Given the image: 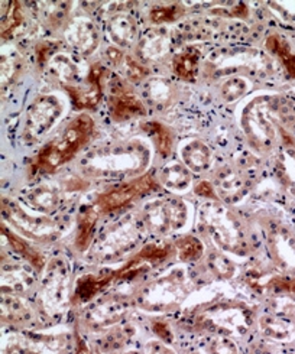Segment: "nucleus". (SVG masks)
Listing matches in <instances>:
<instances>
[{
  "label": "nucleus",
  "mask_w": 295,
  "mask_h": 354,
  "mask_svg": "<svg viewBox=\"0 0 295 354\" xmlns=\"http://www.w3.org/2000/svg\"><path fill=\"white\" fill-rule=\"evenodd\" d=\"M109 111L114 120L123 122L130 118L143 115L145 107L135 94L129 91H118L109 100Z\"/></svg>",
  "instance_id": "ddd939ff"
},
{
  "label": "nucleus",
  "mask_w": 295,
  "mask_h": 354,
  "mask_svg": "<svg viewBox=\"0 0 295 354\" xmlns=\"http://www.w3.org/2000/svg\"><path fill=\"white\" fill-rule=\"evenodd\" d=\"M22 22V12L18 2H8L6 10L2 13V35L3 38H9L13 30L18 28Z\"/></svg>",
  "instance_id": "c85d7f7f"
},
{
  "label": "nucleus",
  "mask_w": 295,
  "mask_h": 354,
  "mask_svg": "<svg viewBox=\"0 0 295 354\" xmlns=\"http://www.w3.org/2000/svg\"><path fill=\"white\" fill-rule=\"evenodd\" d=\"M269 6L281 16L283 21L295 24V2H272Z\"/></svg>",
  "instance_id": "c9c22d12"
},
{
  "label": "nucleus",
  "mask_w": 295,
  "mask_h": 354,
  "mask_svg": "<svg viewBox=\"0 0 295 354\" xmlns=\"http://www.w3.org/2000/svg\"><path fill=\"white\" fill-rule=\"evenodd\" d=\"M157 187L151 176H141V178L123 184L118 188H113L107 192H103L97 197L96 207L100 210V213H109L118 210L120 207L127 205L130 201L141 197L142 194L152 191Z\"/></svg>",
  "instance_id": "6e6552de"
},
{
  "label": "nucleus",
  "mask_w": 295,
  "mask_h": 354,
  "mask_svg": "<svg viewBox=\"0 0 295 354\" xmlns=\"http://www.w3.org/2000/svg\"><path fill=\"white\" fill-rule=\"evenodd\" d=\"M187 221V207L179 200H158L143 207V223L154 233L162 234L181 229Z\"/></svg>",
  "instance_id": "39448f33"
},
{
  "label": "nucleus",
  "mask_w": 295,
  "mask_h": 354,
  "mask_svg": "<svg viewBox=\"0 0 295 354\" xmlns=\"http://www.w3.org/2000/svg\"><path fill=\"white\" fill-rule=\"evenodd\" d=\"M248 90H249V84L246 80H243L240 77H233V78H229L227 82L223 83L220 93H222V97L224 102L232 103V102L240 99Z\"/></svg>",
  "instance_id": "c756f323"
},
{
  "label": "nucleus",
  "mask_w": 295,
  "mask_h": 354,
  "mask_svg": "<svg viewBox=\"0 0 295 354\" xmlns=\"http://www.w3.org/2000/svg\"><path fill=\"white\" fill-rule=\"evenodd\" d=\"M3 214L10 224L32 240L49 241L60 236V227L53 220L28 216L19 205L10 201H3Z\"/></svg>",
  "instance_id": "0eeeda50"
},
{
  "label": "nucleus",
  "mask_w": 295,
  "mask_h": 354,
  "mask_svg": "<svg viewBox=\"0 0 295 354\" xmlns=\"http://www.w3.org/2000/svg\"><path fill=\"white\" fill-rule=\"evenodd\" d=\"M136 240V227L134 223L123 221L114 226L111 230L102 237L96 246V256L100 261H110L114 257L125 253L129 248L135 245Z\"/></svg>",
  "instance_id": "1a4fd4ad"
},
{
  "label": "nucleus",
  "mask_w": 295,
  "mask_h": 354,
  "mask_svg": "<svg viewBox=\"0 0 295 354\" xmlns=\"http://www.w3.org/2000/svg\"><path fill=\"white\" fill-rule=\"evenodd\" d=\"M195 194L202 196V197H207V198H216L215 188H213V185L207 181H203L195 187Z\"/></svg>",
  "instance_id": "4c0bfd02"
},
{
  "label": "nucleus",
  "mask_w": 295,
  "mask_h": 354,
  "mask_svg": "<svg viewBox=\"0 0 295 354\" xmlns=\"http://www.w3.org/2000/svg\"><path fill=\"white\" fill-rule=\"evenodd\" d=\"M260 327L264 330V333L269 337H274V339H284V337L288 334L287 327L276 321L274 318H264L260 321Z\"/></svg>",
  "instance_id": "f704fd0d"
},
{
  "label": "nucleus",
  "mask_w": 295,
  "mask_h": 354,
  "mask_svg": "<svg viewBox=\"0 0 295 354\" xmlns=\"http://www.w3.org/2000/svg\"><path fill=\"white\" fill-rule=\"evenodd\" d=\"M275 99L256 97L244 107L242 115V127L256 149H268L274 143L275 131L267 119L268 111L274 109Z\"/></svg>",
  "instance_id": "7ed1b4c3"
},
{
  "label": "nucleus",
  "mask_w": 295,
  "mask_h": 354,
  "mask_svg": "<svg viewBox=\"0 0 295 354\" xmlns=\"http://www.w3.org/2000/svg\"><path fill=\"white\" fill-rule=\"evenodd\" d=\"M69 44L80 54L90 55L98 45V32L93 22L84 18H78L70 24L65 32Z\"/></svg>",
  "instance_id": "f8f14e48"
},
{
  "label": "nucleus",
  "mask_w": 295,
  "mask_h": 354,
  "mask_svg": "<svg viewBox=\"0 0 295 354\" xmlns=\"http://www.w3.org/2000/svg\"><path fill=\"white\" fill-rule=\"evenodd\" d=\"M3 307V315L6 314V318L9 321H21L25 317H28V310L25 305L16 298H8L2 304Z\"/></svg>",
  "instance_id": "473e14b6"
},
{
  "label": "nucleus",
  "mask_w": 295,
  "mask_h": 354,
  "mask_svg": "<svg viewBox=\"0 0 295 354\" xmlns=\"http://www.w3.org/2000/svg\"><path fill=\"white\" fill-rule=\"evenodd\" d=\"M199 61L200 53L195 48H188L174 58V70L179 78L186 82H194L197 71H199Z\"/></svg>",
  "instance_id": "412c9836"
},
{
  "label": "nucleus",
  "mask_w": 295,
  "mask_h": 354,
  "mask_svg": "<svg viewBox=\"0 0 295 354\" xmlns=\"http://www.w3.org/2000/svg\"><path fill=\"white\" fill-rule=\"evenodd\" d=\"M109 37L119 46H130L136 39V25L132 16L118 13L107 22Z\"/></svg>",
  "instance_id": "4468645a"
},
{
  "label": "nucleus",
  "mask_w": 295,
  "mask_h": 354,
  "mask_svg": "<svg viewBox=\"0 0 295 354\" xmlns=\"http://www.w3.org/2000/svg\"><path fill=\"white\" fill-rule=\"evenodd\" d=\"M94 123L90 116L80 115L65 131L41 151L37 159V169L53 172L67 164L91 138Z\"/></svg>",
  "instance_id": "f257e3e1"
},
{
  "label": "nucleus",
  "mask_w": 295,
  "mask_h": 354,
  "mask_svg": "<svg viewBox=\"0 0 295 354\" xmlns=\"http://www.w3.org/2000/svg\"><path fill=\"white\" fill-rule=\"evenodd\" d=\"M143 129L148 133L154 136L158 152L162 156H168L171 153V149H172V136H171L168 129L163 124L158 123V122L146 123L143 126Z\"/></svg>",
  "instance_id": "b1692460"
},
{
  "label": "nucleus",
  "mask_w": 295,
  "mask_h": 354,
  "mask_svg": "<svg viewBox=\"0 0 295 354\" xmlns=\"http://www.w3.org/2000/svg\"><path fill=\"white\" fill-rule=\"evenodd\" d=\"M150 159L143 143L135 140L105 149L86 159L84 171L90 175H119L142 171Z\"/></svg>",
  "instance_id": "f03ea898"
},
{
  "label": "nucleus",
  "mask_w": 295,
  "mask_h": 354,
  "mask_svg": "<svg viewBox=\"0 0 295 354\" xmlns=\"http://www.w3.org/2000/svg\"><path fill=\"white\" fill-rule=\"evenodd\" d=\"M107 57H109V59L113 64H120V62L125 61L122 53L119 50H116V48H109V50H107Z\"/></svg>",
  "instance_id": "ea45409f"
},
{
  "label": "nucleus",
  "mask_w": 295,
  "mask_h": 354,
  "mask_svg": "<svg viewBox=\"0 0 295 354\" xmlns=\"http://www.w3.org/2000/svg\"><path fill=\"white\" fill-rule=\"evenodd\" d=\"M202 224L220 248L229 252H238L240 249L242 234L238 221L223 207H206L202 210Z\"/></svg>",
  "instance_id": "20e7f679"
},
{
  "label": "nucleus",
  "mask_w": 295,
  "mask_h": 354,
  "mask_svg": "<svg viewBox=\"0 0 295 354\" xmlns=\"http://www.w3.org/2000/svg\"><path fill=\"white\" fill-rule=\"evenodd\" d=\"M125 314V308L119 302H105L102 305H97L94 307L89 315H87V321L89 324L94 328H103V327H109L123 317Z\"/></svg>",
  "instance_id": "f3484780"
},
{
  "label": "nucleus",
  "mask_w": 295,
  "mask_h": 354,
  "mask_svg": "<svg viewBox=\"0 0 295 354\" xmlns=\"http://www.w3.org/2000/svg\"><path fill=\"white\" fill-rule=\"evenodd\" d=\"M2 232H3V234L8 237L10 246H12L16 252L21 253V254L25 257V259H28L32 265H34V266L38 268V269H41V268L44 266L42 256H41L39 253H37L30 246H28L22 239H19L16 234L10 233L9 230H5V227H2Z\"/></svg>",
  "instance_id": "a878e982"
},
{
  "label": "nucleus",
  "mask_w": 295,
  "mask_h": 354,
  "mask_svg": "<svg viewBox=\"0 0 295 354\" xmlns=\"http://www.w3.org/2000/svg\"><path fill=\"white\" fill-rule=\"evenodd\" d=\"M30 283H32V279L28 273L24 270H18V269L6 272L2 278L3 289H6V291H10V292H16V294L25 292L28 288H30Z\"/></svg>",
  "instance_id": "cd10ccee"
},
{
  "label": "nucleus",
  "mask_w": 295,
  "mask_h": 354,
  "mask_svg": "<svg viewBox=\"0 0 295 354\" xmlns=\"http://www.w3.org/2000/svg\"><path fill=\"white\" fill-rule=\"evenodd\" d=\"M181 156L187 168L194 172L206 171L211 164V152L207 145L200 140H191L184 145L181 149Z\"/></svg>",
  "instance_id": "2eb2a0df"
},
{
  "label": "nucleus",
  "mask_w": 295,
  "mask_h": 354,
  "mask_svg": "<svg viewBox=\"0 0 295 354\" xmlns=\"http://www.w3.org/2000/svg\"><path fill=\"white\" fill-rule=\"evenodd\" d=\"M67 282L69 272L64 261L55 259L48 265L42 282V295L49 308H57L65 301Z\"/></svg>",
  "instance_id": "9d476101"
},
{
  "label": "nucleus",
  "mask_w": 295,
  "mask_h": 354,
  "mask_svg": "<svg viewBox=\"0 0 295 354\" xmlns=\"http://www.w3.org/2000/svg\"><path fill=\"white\" fill-rule=\"evenodd\" d=\"M26 201L32 208H35L37 212L48 214L57 210V207L60 204V194L54 187L45 184L32 188L28 192Z\"/></svg>",
  "instance_id": "dca6fc26"
},
{
  "label": "nucleus",
  "mask_w": 295,
  "mask_h": 354,
  "mask_svg": "<svg viewBox=\"0 0 295 354\" xmlns=\"http://www.w3.org/2000/svg\"><path fill=\"white\" fill-rule=\"evenodd\" d=\"M161 181L170 189L183 191L191 183L190 171L181 164H171L161 172Z\"/></svg>",
  "instance_id": "4be33fe9"
},
{
  "label": "nucleus",
  "mask_w": 295,
  "mask_h": 354,
  "mask_svg": "<svg viewBox=\"0 0 295 354\" xmlns=\"http://www.w3.org/2000/svg\"><path fill=\"white\" fill-rule=\"evenodd\" d=\"M51 70L61 80L62 83L69 86V83L74 82L78 75V68L75 64L65 55H55L51 59Z\"/></svg>",
  "instance_id": "393cba45"
},
{
  "label": "nucleus",
  "mask_w": 295,
  "mask_h": 354,
  "mask_svg": "<svg viewBox=\"0 0 295 354\" xmlns=\"http://www.w3.org/2000/svg\"><path fill=\"white\" fill-rule=\"evenodd\" d=\"M208 265H210L211 270L223 279H229L235 275V265L223 254L213 253L208 259Z\"/></svg>",
  "instance_id": "2f4dec72"
},
{
  "label": "nucleus",
  "mask_w": 295,
  "mask_h": 354,
  "mask_svg": "<svg viewBox=\"0 0 295 354\" xmlns=\"http://www.w3.org/2000/svg\"><path fill=\"white\" fill-rule=\"evenodd\" d=\"M98 214H100V210L96 207V204L87 207L86 210L81 213L80 220H78V233H77V248L80 250H86L90 245L94 227H96V221L98 218Z\"/></svg>",
  "instance_id": "aec40b11"
},
{
  "label": "nucleus",
  "mask_w": 295,
  "mask_h": 354,
  "mask_svg": "<svg viewBox=\"0 0 295 354\" xmlns=\"http://www.w3.org/2000/svg\"><path fill=\"white\" fill-rule=\"evenodd\" d=\"M184 13L181 5L170 6H157L150 12V19L152 24H167L177 21Z\"/></svg>",
  "instance_id": "7c9ffc66"
},
{
  "label": "nucleus",
  "mask_w": 295,
  "mask_h": 354,
  "mask_svg": "<svg viewBox=\"0 0 295 354\" xmlns=\"http://www.w3.org/2000/svg\"><path fill=\"white\" fill-rule=\"evenodd\" d=\"M125 66V70H126V74L130 80H135V82H139V80H142L145 75H146V70L139 66V64L134 59L130 58H125V61L122 62Z\"/></svg>",
  "instance_id": "e433bc0d"
},
{
  "label": "nucleus",
  "mask_w": 295,
  "mask_h": 354,
  "mask_svg": "<svg viewBox=\"0 0 295 354\" xmlns=\"http://www.w3.org/2000/svg\"><path fill=\"white\" fill-rule=\"evenodd\" d=\"M154 331H155L157 335L161 337L162 340H166V342H171V340H172V334H171V331H170V328H168L167 324H163V323H155V324H154Z\"/></svg>",
  "instance_id": "58836bf2"
},
{
  "label": "nucleus",
  "mask_w": 295,
  "mask_h": 354,
  "mask_svg": "<svg viewBox=\"0 0 295 354\" xmlns=\"http://www.w3.org/2000/svg\"><path fill=\"white\" fill-rule=\"evenodd\" d=\"M170 254V248L168 246H158V245H148L145 246L138 257L145 262H161L166 259V257Z\"/></svg>",
  "instance_id": "72a5a7b5"
},
{
  "label": "nucleus",
  "mask_w": 295,
  "mask_h": 354,
  "mask_svg": "<svg viewBox=\"0 0 295 354\" xmlns=\"http://www.w3.org/2000/svg\"><path fill=\"white\" fill-rule=\"evenodd\" d=\"M216 187L223 198L238 200L243 194V191L246 188V181L239 172L231 168H224L217 175Z\"/></svg>",
  "instance_id": "a211bd4d"
},
{
  "label": "nucleus",
  "mask_w": 295,
  "mask_h": 354,
  "mask_svg": "<svg viewBox=\"0 0 295 354\" xmlns=\"http://www.w3.org/2000/svg\"><path fill=\"white\" fill-rule=\"evenodd\" d=\"M64 111L62 102L53 94L41 95L28 109L25 138L29 142H37L49 132Z\"/></svg>",
  "instance_id": "423d86ee"
},
{
  "label": "nucleus",
  "mask_w": 295,
  "mask_h": 354,
  "mask_svg": "<svg viewBox=\"0 0 295 354\" xmlns=\"http://www.w3.org/2000/svg\"><path fill=\"white\" fill-rule=\"evenodd\" d=\"M177 249H178V257L183 262H191L199 259V257L203 254V243L195 237L187 236L179 239L177 241Z\"/></svg>",
  "instance_id": "bb28decb"
},
{
  "label": "nucleus",
  "mask_w": 295,
  "mask_h": 354,
  "mask_svg": "<svg viewBox=\"0 0 295 354\" xmlns=\"http://www.w3.org/2000/svg\"><path fill=\"white\" fill-rule=\"evenodd\" d=\"M114 279H118L116 272H111V273H109V275H105V277H94V275L83 277L77 282V288H75L77 301H80V302L90 301L98 292L103 291V289Z\"/></svg>",
  "instance_id": "6ab92c4d"
},
{
  "label": "nucleus",
  "mask_w": 295,
  "mask_h": 354,
  "mask_svg": "<svg viewBox=\"0 0 295 354\" xmlns=\"http://www.w3.org/2000/svg\"><path fill=\"white\" fill-rule=\"evenodd\" d=\"M105 74V68L100 66H94L90 70L87 77V84L83 87H71L65 86L71 95L74 106L77 109H91L94 107L102 97V78Z\"/></svg>",
  "instance_id": "9b49d317"
},
{
  "label": "nucleus",
  "mask_w": 295,
  "mask_h": 354,
  "mask_svg": "<svg viewBox=\"0 0 295 354\" xmlns=\"http://www.w3.org/2000/svg\"><path fill=\"white\" fill-rule=\"evenodd\" d=\"M267 48L268 51L276 55L284 64V67L289 73L291 77L295 78V55L291 54L289 46L285 41H283L280 37L272 35L267 39Z\"/></svg>",
  "instance_id": "5701e85b"
}]
</instances>
